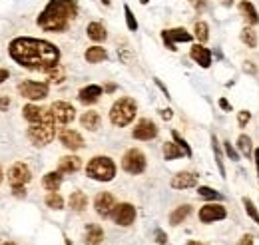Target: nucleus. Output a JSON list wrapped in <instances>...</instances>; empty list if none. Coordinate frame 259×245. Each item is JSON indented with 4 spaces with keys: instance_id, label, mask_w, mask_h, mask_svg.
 Returning a JSON list of instances; mask_svg holds the SVG:
<instances>
[{
    "instance_id": "f257e3e1",
    "label": "nucleus",
    "mask_w": 259,
    "mask_h": 245,
    "mask_svg": "<svg viewBox=\"0 0 259 245\" xmlns=\"http://www.w3.org/2000/svg\"><path fill=\"white\" fill-rule=\"evenodd\" d=\"M8 54L18 66L32 70V72H50L60 64V50L56 44L40 38L20 36L10 40Z\"/></svg>"
},
{
    "instance_id": "f03ea898",
    "label": "nucleus",
    "mask_w": 259,
    "mask_h": 245,
    "mask_svg": "<svg viewBox=\"0 0 259 245\" xmlns=\"http://www.w3.org/2000/svg\"><path fill=\"white\" fill-rule=\"evenodd\" d=\"M76 16H78L76 0H48L44 10L36 18V24L44 32H66Z\"/></svg>"
},
{
    "instance_id": "7ed1b4c3",
    "label": "nucleus",
    "mask_w": 259,
    "mask_h": 245,
    "mask_svg": "<svg viewBox=\"0 0 259 245\" xmlns=\"http://www.w3.org/2000/svg\"><path fill=\"white\" fill-rule=\"evenodd\" d=\"M136 114H138L136 100L124 96V98H120V100H116L112 104V108H110V122L114 124L116 128H126L128 124L134 122Z\"/></svg>"
},
{
    "instance_id": "20e7f679",
    "label": "nucleus",
    "mask_w": 259,
    "mask_h": 245,
    "mask_svg": "<svg viewBox=\"0 0 259 245\" xmlns=\"http://www.w3.org/2000/svg\"><path fill=\"white\" fill-rule=\"evenodd\" d=\"M54 136H56V122L50 118V114L46 110V116H44L42 122L30 124V128H28V140H30V144L36 146V148H44V146H48L54 140Z\"/></svg>"
},
{
    "instance_id": "39448f33",
    "label": "nucleus",
    "mask_w": 259,
    "mask_h": 245,
    "mask_svg": "<svg viewBox=\"0 0 259 245\" xmlns=\"http://www.w3.org/2000/svg\"><path fill=\"white\" fill-rule=\"evenodd\" d=\"M86 176L96 182H112L116 178V164L108 155H94L86 166Z\"/></svg>"
},
{
    "instance_id": "423d86ee",
    "label": "nucleus",
    "mask_w": 259,
    "mask_h": 245,
    "mask_svg": "<svg viewBox=\"0 0 259 245\" xmlns=\"http://www.w3.org/2000/svg\"><path fill=\"white\" fill-rule=\"evenodd\" d=\"M146 166H148L146 155H144L142 150H138V148L128 150V152L124 153V157H122V170H124L126 174H130V176H140V174H144Z\"/></svg>"
},
{
    "instance_id": "0eeeda50",
    "label": "nucleus",
    "mask_w": 259,
    "mask_h": 245,
    "mask_svg": "<svg viewBox=\"0 0 259 245\" xmlns=\"http://www.w3.org/2000/svg\"><path fill=\"white\" fill-rule=\"evenodd\" d=\"M18 92L20 96H24L26 100H32V102H38V100H44L48 92H50V86L48 82H34V80H24L18 84Z\"/></svg>"
},
{
    "instance_id": "6e6552de",
    "label": "nucleus",
    "mask_w": 259,
    "mask_h": 245,
    "mask_svg": "<svg viewBox=\"0 0 259 245\" xmlns=\"http://www.w3.org/2000/svg\"><path fill=\"white\" fill-rule=\"evenodd\" d=\"M48 114L50 118L56 122V126H66L76 118V110L72 104L68 102H54L50 108H48Z\"/></svg>"
},
{
    "instance_id": "1a4fd4ad",
    "label": "nucleus",
    "mask_w": 259,
    "mask_h": 245,
    "mask_svg": "<svg viewBox=\"0 0 259 245\" xmlns=\"http://www.w3.org/2000/svg\"><path fill=\"white\" fill-rule=\"evenodd\" d=\"M32 180V174H30V168L22 161H16L12 164V168L8 170V184L12 187H26V184Z\"/></svg>"
},
{
    "instance_id": "9d476101",
    "label": "nucleus",
    "mask_w": 259,
    "mask_h": 245,
    "mask_svg": "<svg viewBox=\"0 0 259 245\" xmlns=\"http://www.w3.org/2000/svg\"><path fill=\"white\" fill-rule=\"evenodd\" d=\"M136 208L128 203V201H124V203H118L116 208H114V212H112V219H114V223L116 225H122V227H130L134 221H136Z\"/></svg>"
},
{
    "instance_id": "9b49d317",
    "label": "nucleus",
    "mask_w": 259,
    "mask_h": 245,
    "mask_svg": "<svg viewBox=\"0 0 259 245\" xmlns=\"http://www.w3.org/2000/svg\"><path fill=\"white\" fill-rule=\"evenodd\" d=\"M162 40L165 44V48H169L171 52H176V44L178 42H192L194 36L186 28H167V30H162Z\"/></svg>"
},
{
    "instance_id": "f8f14e48",
    "label": "nucleus",
    "mask_w": 259,
    "mask_h": 245,
    "mask_svg": "<svg viewBox=\"0 0 259 245\" xmlns=\"http://www.w3.org/2000/svg\"><path fill=\"white\" fill-rule=\"evenodd\" d=\"M199 221L201 223H215V221H222L227 217V210L222 203H205L201 210H199Z\"/></svg>"
},
{
    "instance_id": "ddd939ff",
    "label": "nucleus",
    "mask_w": 259,
    "mask_h": 245,
    "mask_svg": "<svg viewBox=\"0 0 259 245\" xmlns=\"http://www.w3.org/2000/svg\"><path fill=\"white\" fill-rule=\"evenodd\" d=\"M156 136H158V126L152 122V120H148V118L140 120V122L136 124V128L132 130V138H134V140L150 142V140H154Z\"/></svg>"
},
{
    "instance_id": "4468645a",
    "label": "nucleus",
    "mask_w": 259,
    "mask_h": 245,
    "mask_svg": "<svg viewBox=\"0 0 259 245\" xmlns=\"http://www.w3.org/2000/svg\"><path fill=\"white\" fill-rule=\"evenodd\" d=\"M116 206H118V203H116V197H114L110 191L98 193L96 199H94V210H96V214L100 215V217H110Z\"/></svg>"
},
{
    "instance_id": "2eb2a0df",
    "label": "nucleus",
    "mask_w": 259,
    "mask_h": 245,
    "mask_svg": "<svg viewBox=\"0 0 259 245\" xmlns=\"http://www.w3.org/2000/svg\"><path fill=\"white\" fill-rule=\"evenodd\" d=\"M58 138H60L62 146L68 148V150H72V152H76V150H82V148H84V138H82L76 130L64 128V130H60Z\"/></svg>"
},
{
    "instance_id": "dca6fc26",
    "label": "nucleus",
    "mask_w": 259,
    "mask_h": 245,
    "mask_svg": "<svg viewBox=\"0 0 259 245\" xmlns=\"http://www.w3.org/2000/svg\"><path fill=\"white\" fill-rule=\"evenodd\" d=\"M171 187L174 189H190L197 185V174L195 172H180L171 178Z\"/></svg>"
},
{
    "instance_id": "f3484780",
    "label": "nucleus",
    "mask_w": 259,
    "mask_h": 245,
    "mask_svg": "<svg viewBox=\"0 0 259 245\" xmlns=\"http://www.w3.org/2000/svg\"><path fill=\"white\" fill-rule=\"evenodd\" d=\"M190 56L195 64H199L201 68H209L211 66V50L205 48L203 44H194L190 50Z\"/></svg>"
},
{
    "instance_id": "a211bd4d",
    "label": "nucleus",
    "mask_w": 259,
    "mask_h": 245,
    "mask_svg": "<svg viewBox=\"0 0 259 245\" xmlns=\"http://www.w3.org/2000/svg\"><path fill=\"white\" fill-rule=\"evenodd\" d=\"M102 94H104V88H102V86L90 84V86H86V88H82V90L78 92V100H80L84 106H90V104H96Z\"/></svg>"
},
{
    "instance_id": "6ab92c4d",
    "label": "nucleus",
    "mask_w": 259,
    "mask_h": 245,
    "mask_svg": "<svg viewBox=\"0 0 259 245\" xmlns=\"http://www.w3.org/2000/svg\"><path fill=\"white\" fill-rule=\"evenodd\" d=\"M239 12H241V16H243V20L249 24V26H255L259 22V12H257V8L249 2V0H241L239 2Z\"/></svg>"
},
{
    "instance_id": "aec40b11",
    "label": "nucleus",
    "mask_w": 259,
    "mask_h": 245,
    "mask_svg": "<svg viewBox=\"0 0 259 245\" xmlns=\"http://www.w3.org/2000/svg\"><path fill=\"white\" fill-rule=\"evenodd\" d=\"M82 168V159L78 155H64L58 161V172L60 174H76Z\"/></svg>"
},
{
    "instance_id": "412c9836",
    "label": "nucleus",
    "mask_w": 259,
    "mask_h": 245,
    "mask_svg": "<svg viewBox=\"0 0 259 245\" xmlns=\"http://www.w3.org/2000/svg\"><path fill=\"white\" fill-rule=\"evenodd\" d=\"M104 241V229L96 225V223H90L86 227V233H84V243L86 245H100Z\"/></svg>"
},
{
    "instance_id": "4be33fe9",
    "label": "nucleus",
    "mask_w": 259,
    "mask_h": 245,
    "mask_svg": "<svg viewBox=\"0 0 259 245\" xmlns=\"http://www.w3.org/2000/svg\"><path fill=\"white\" fill-rule=\"evenodd\" d=\"M22 116H24V120L30 124H38L44 120V116H46V110H42V108H38V106H34V104H26L24 108H22Z\"/></svg>"
},
{
    "instance_id": "5701e85b",
    "label": "nucleus",
    "mask_w": 259,
    "mask_h": 245,
    "mask_svg": "<svg viewBox=\"0 0 259 245\" xmlns=\"http://www.w3.org/2000/svg\"><path fill=\"white\" fill-rule=\"evenodd\" d=\"M100 122H102V118H100V114H98L96 110H88V112H84L82 118H80V124H82L86 130H90V132H96L98 128H100Z\"/></svg>"
},
{
    "instance_id": "b1692460",
    "label": "nucleus",
    "mask_w": 259,
    "mask_h": 245,
    "mask_svg": "<svg viewBox=\"0 0 259 245\" xmlns=\"http://www.w3.org/2000/svg\"><path fill=\"white\" fill-rule=\"evenodd\" d=\"M68 203H70V210H74V212H84V210L88 208V197H86L84 191H72Z\"/></svg>"
},
{
    "instance_id": "393cba45",
    "label": "nucleus",
    "mask_w": 259,
    "mask_h": 245,
    "mask_svg": "<svg viewBox=\"0 0 259 245\" xmlns=\"http://www.w3.org/2000/svg\"><path fill=\"white\" fill-rule=\"evenodd\" d=\"M84 58H86V62H90V64H100V62L108 60V52L102 46H90L84 52Z\"/></svg>"
},
{
    "instance_id": "a878e982",
    "label": "nucleus",
    "mask_w": 259,
    "mask_h": 245,
    "mask_svg": "<svg viewBox=\"0 0 259 245\" xmlns=\"http://www.w3.org/2000/svg\"><path fill=\"white\" fill-rule=\"evenodd\" d=\"M42 185L44 189L48 191H58V187L62 185V174L56 170V172H48L44 178H42Z\"/></svg>"
},
{
    "instance_id": "bb28decb",
    "label": "nucleus",
    "mask_w": 259,
    "mask_h": 245,
    "mask_svg": "<svg viewBox=\"0 0 259 245\" xmlns=\"http://www.w3.org/2000/svg\"><path fill=\"white\" fill-rule=\"evenodd\" d=\"M192 215V206H180V208H176L171 214H169V223L171 225H180V223H184L188 217Z\"/></svg>"
},
{
    "instance_id": "cd10ccee",
    "label": "nucleus",
    "mask_w": 259,
    "mask_h": 245,
    "mask_svg": "<svg viewBox=\"0 0 259 245\" xmlns=\"http://www.w3.org/2000/svg\"><path fill=\"white\" fill-rule=\"evenodd\" d=\"M86 34H88V38H90V40H94V42H104V40H106V36H108L102 22H90V24H88V28H86Z\"/></svg>"
},
{
    "instance_id": "c85d7f7f",
    "label": "nucleus",
    "mask_w": 259,
    "mask_h": 245,
    "mask_svg": "<svg viewBox=\"0 0 259 245\" xmlns=\"http://www.w3.org/2000/svg\"><path fill=\"white\" fill-rule=\"evenodd\" d=\"M239 38H241V42H243L247 48H257V34H255V30H253V26L245 24V26L241 28Z\"/></svg>"
},
{
    "instance_id": "c756f323",
    "label": "nucleus",
    "mask_w": 259,
    "mask_h": 245,
    "mask_svg": "<svg viewBox=\"0 0 259 245\" xmlns=\"http://www.w3.org/2000/svg\"><path fill=\"white\" fill-rule=\"evenodd\" d=\"M237 150L241 152L243 157H247V159H249V157L253 155V152H255V150H253V142H251V138H249V136H245V134H241V136L237 138Z\"/></svg>"
},
{
    "instance_id": "7c9ffc66",
    "label": "nucleus",
    "mask_w": 259,
    "mask_h": 245,
    "mask_svg": "<svg viewBox=\"0 0 259 245\" xmlns=\"http://www.w3.org/2000/svg\"><path fill=\"white\" fill-rule=\"evenodd\" d=\"M186 152L176 144V142H165L163 144V157L169 161V159H180V157H184Z\"/></svg>"
},
{
    "instance_id": "2f4dec72",
    "label": "nucleus",
    "mask_w": 259,
    "mask_h": 245,
    "mask_svg": "<svg viewBox=\"0 0 259 245\" xmlns=\"http://www.w3.org/2000/svg\"><path fill=\"white\" fill-rule=\"evenodd\" d=\"M197 195L203 197V199H209V201H222L224 199V195L220 191H215L213 187H209V185H199L197 187Z\"/></svg>"
},
{
    "instance_id": "473e14b6",
    "label": "nucleus",
    "mask_w": 259,
    "mask_h": 245,
    "mask_svg": "<svg viewBox=\"0 0 259 245\" xmlns=\"http://www.w3.org/2000/svg\"><path fill=\"white\" fill-rule=\"evenodd\" d=\"M211 148H213V155H215V164H218V170H220V176L226 178V168H224V153L220 148V142L215 136H211Z\"/></svg>"
},
{
    "instance_id": "72a5a7b5",
    "label": "nucleus",
    "mask_w": 259,
    "mask_h": 245,
    "mask_svg": "<svg viewBox=\"0 0 259 245\" xmlns=\"http://www.w3.org/2000/svg\"><path fill=\"white\" fill-rule=\"evenodd\" d=\"M194 36L197 38V42H199V44H205V42L209 40V26H207V22H203V20L195 22Z\"/></svg>"
},
{
    "instance_id": "f704fd0d",
    "label": "nucleus",
    "mask_w": 259,
    "mask_h": 245,
    "mask_svg": "<svg viewBox=\"0 0 259 245\" xmlns=\"http://www.w3.org/2000/svg\"><path fill=\"white\" fill-rule=\"evenodd\" d=\"M44 201H46V206L50 210H62L64 208V199H62V195L58 191H48V195H46Z\"/></svg>"
},
{
    "instance_id": "c9c22d12",
    "label": "nucleus",
    "mask_w": 259,
    "mask_h": 245,
    "mask_svg": "<svg viewBox=\"0 0 259 245\" xmlns=\"http://www.w3.org/2000/svg\"><path fill=\"white\" fill-rule=\"evenodd\" d=\"M48 74V82H52V84H60V82H64V68L58 64L56 68H52L50 72H46Z\"/></svg>"
},
{
    "instance_id": "e433bc0d",
    "label": "nucleus",
    "mask_w": 259,
    "mask_h": 245,
    "mask_svg": "<svg viewBox=\"0 0 259 245\" xmlns=\"http://www.w3.org/2000/svg\"><path fill=\"white\" fill-rule=\"evenodd\" d=\"M241 201H243V208H245V214L249 215V217H251V219H253V221H255V223H257V225H259V212H257V208L253 206V201H251L249 197H243Z\"/></svg>"
},
{
    "instance_id": "4c0bfd02",
    "label": "nucleus",
    "mask_w": 259,
    "mask_h": 245,
    "mask_svg": "<svg viewBox=\"0 0 259 245\" xmlns=\"http://www.w3.org/2000/svg\"><path fill=\"white\" fill-rule=\"evenodd\" d=\"M171 138H174V142H176V144L186 152V157H192V155H194V153H192V148H190V144H188V142H186V140H184L176 130L171 132Z\"/></svg>"
},
{
    "instance_id": "58836bf2",
    "label": "nucleus",
    "mask_w": 259,
    "mask_h": 245,
    "mask_svg": "<svg viewBox=\"0 0 259 245\" xmlns=\"http://www.w3.org/2000/svg\"><path fill=\"white\" fill-rule=\"evenodd\" d=\"M124 14H126V26H128V30L136 32L138 30V20H136V16H134V12H132V8H130L128 4L124 6Z\"/></svg>"
},
{
    "instance_id": "ea45409f",
    "label": "nucleus",
    "mask_w": 259,
    "mask_h": 245,
    "mask_svg": "<svg viewBox=\"0 0 259 245\" xmlns=\"http://www.w3.org/2000/svg\"><path fill=\"white\" fill-rule=\"evenodd\" d=\"M249 120H251V112H247V110L237 112V124H239V128H245Z\"/></svg>"
},
{
    "instance_id": "a19ab883",
    "label": "nucleus",
    "mask_w": 259,
    "mask_h": 245,
    "mask_svg": "<svg viewBox=\"0 0 259 245\" xmlns=\"http://www.w3.org/2000/svg\"><path fill=\"white\" fill-rule=\"evenodd\" d=\"M224 148H226V153H227V157L231 159V161H237L239 159V153H237V150L229 144V142H224Z\"/></svg>"
},
{
    "instance_id": "79ce46f5",
    "label": "nucleus",
    "mask_w": 259,
    "mask_h": 245,
    "mask_svg": "<svg viewBox=\"0 0 259 245\" xmlns=\"http://www.w3.org/2000/svg\"><path fill=\"white\" fill-rule=\"evenodd\" d=\"M190 4L194 6L197 12H203V10H205V6H207V2H205V0H190Z\"/></svg>"
},
{
    "instance_id": "37998d69",
    "label": "nucleus",
    "mask_w": 259,
    "mask_h": 245,
    "mask_svg": "<svg viewBox=\"0 0 259 245\" xmlns=\"http://www.w3.org/2000/svg\"><path fill=\"white\" fill-rule=\"evenodd\" d=\"M237 245H253V235L251 233H243L241 239L237 241Z\"/></svg>"
},
{
    "instance_id": "c03bdc74",
    "label": "nucleus",
    "mask_w": 259,
    "mask_h": 245,
    "mask_svg": "<svg viewBox=\"0 0 259 245\" xmlns=\"http://www.w3.org/2000/svg\"><path fill=\"white\" fill-rule=\"evenodd\" d=\"M156 241H158L160 245H165V243H167V235L163 233L162 229H156Z\"/></svg>"
},
{
    "instance_id": "a18cd8bd",
    "label": "nucleus",
    "mask_w": 259,
    "mask_h": 245,
    "mask_svg": "<svg viewBox=\"0 0 259 245\" xmlns=\"http://www.w3.org/2000/svg\"><path fill=\"white\" fill-rule=\"evenodd\" d=\"M8 106H10V100H8L6 96H2V98H0V112H6Z\"/></svg>"
},
{
    "instance_id": "49530a36",
    "label": "nucleus",
    "mask_w": 259,
    "mask_h": 245,
    "mask_svg": "<svg viewBox=\"0 0 259 245\" xmlns=\"http://www.w3.org/2000/svg\"><path fill=\"white\" fill-rule=\"evenodd\" d=\"M16 197H26V187H12Z\"/></svg>"
},
{
    "instance_id": "de8ad7c7",
    "label": "nucleus",
    "mask_w": 259,
    "mask_h": 245,
    "mask_svg": "<svg viewBox=\"0 0 259 245\" xmlns=\"http://www.w3.org/2000/svg\"><path fill=\"white\" fill-rule=\"evenodd\" d=\"M160 116H162L163 120H171V116H174V112H171L169 108H165V110H162V112H160Z\"/></svg>"
},
{
    "instance_id": "09e8293b",
    "label": "nucleus",
    "mask_w": 259,
    "mask_h": 245,
    "mask_svg": "<svg viewBox=\"0 0 259 245\" xmlns=\"http://www.w3.org/2000/svg\"><path fill=\"white\" fill-rule=\"evenodd\" d=\"M8 76H10V72H8L6 68H0V84H2V82H6V80H8Z\"/></svg>"
},
{
    "instance_id": "8fccbe9b",
    "label": "nucleus",
    "mask_w": 259,
    "mask_h": 245,
    "mask_svg": "<svg viewBox=\"0 0 259 245\" xmlns=\"http://www.w3.org/2000/svg\"><path fill=\"white\" fill-rule=\"evenodd\" d=\"M220 108H222V110H226V112H231V106H229V102H227L226 98H222V100H220Z\"/></svg>"
},
{
    "instance_id": "3c124183",
    "label": "nucleus",
    "mask_w": 259,
    "mask_h": 245,
    "mask_svg": "<svg viewBox=\"0 0 259 245\" xmlns=\"http://www.w3.org/2000/svg\"><path fill=\"white\" fill-rule=\"evenodd\" d=\"M156 84H158V86H160V90H162V92L165 94V98H169V92H167V88L163 86L162 82H160V80H156Z\"/></svg>"
},
{
    "instance_id": "603ef678",
    "label": "nucleus",
    "mask_w": 259,
    "mask_h": 245,
    "mask_svg": "<svg viewBox=\"0 0 259 245\" xmlns=\"http://www.w3.org/2000/svg\"><path fill=\"white\" fill-rule=\"evenodd\" d=\"M253 157H255V166H257V180H259V148L253 152Z\"/></svg>"
},
{
    "instance_id": "864d4df0",
    "label": "nucleus",
    "mask_w": 259,
    "mask_h": 245,
    "mask_svg": "<svg viewBox=\"0 0 259 245\" xmlns=\"http://www.w3.org/2000/svg\"><path fill=\"white\" fill-rule=\"evenodd\" d=\"M114 90H116V84H108L106 86V92H114Z\"/></svg>"
},
{
    "instance_id": "5fc2aeb1",
    "label": "nucleus",
    "mask_w": 259,
    "mask_h": 245,
    "mask_svg": "<svg viewBox=\"0 0 259 245\" xmlns=\"http://www.w3.org/2000/svg\"><path fill=\"white\" fill-rule=\"evenodd\" d=\"M186 245H205V243H201V241H195V239H192V241H188Z\"/></svg>"
},
{
    "instance_id": "6e6d98bb",
    "label": "nucleus",
    "mask_w": 259,
    "mask_h": 245,
    "mask_svg": "<svg viewBox=\"0 0 259 245\" xmlns=\"http://www.w3.org/2000/svg\"><path fill=\"white\" fill-rule=\"evenodd\" d=\"M2 180H4V174H2V168H0V184H2Z\"/></svg>"
},
{
    "instance_id": "4d7b16f0",
    "label": "nucleus",
    "mask_w": 259,
    "mask_h": 245,
    "mask_svg": "<svg viewBox=\"0 0 259 245\" xmlns=\"http://www.w3.org/2000/svg\"><path fill=\"white\" fill-rule=\"evenodd\" d=\"M224 2H226L227 6H229V4H233V0H224Z\"/></svg>"
},
{
    "instance_id": "13d9d810",
    "label": "nucleus",
    "mask_w": 259,
    "mask_h": 245,
    "mask_svg": "<svg viewBox=\"0 0 259 245\" xmlns=\"http://www.w3.org/2000/svg\"><path fill=\"white\" fill-rule=\"evenodd\" d=\"M102 2H104V4H106V6H110V0H102Z\"/></svg>"
},
{
    "instance_id": "bf43d9fd",
    "label": "nucleus",
    "mask_w": 259,
    "mask_h": 245,
    "mask_svg": "<svg viewBox=\"0 0 259 245\" xmlns=\"http://www.w3.org/2000/svg\"><path fill=\"white\" fill-rule=\"evenodd\" d=\"M140 2H142V4H148V2H150V0H140Z\"/></svg>"
},
{
    "instance_id": "052dcab7",
    "label": "nucleus",
    "mask_w": 259,
    "mask_h": 245,
    "mask_svg": "<svg viewBox=\"0 0 259 245\" xmlns=\"http://www.w3.org/2000/svg\"><path fill=\"white\" fill-rule=\"evenodd\" d=\"M2 245H16V243H10V241H8V243H2Z\"/></svg>"
}]
</instances>
